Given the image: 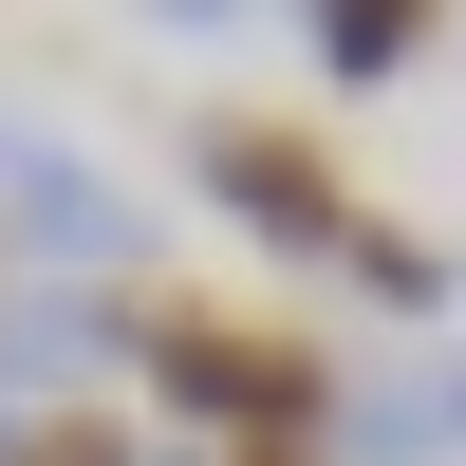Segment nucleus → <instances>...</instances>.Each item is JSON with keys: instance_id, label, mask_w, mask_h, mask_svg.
<instances>
[{"instance_id": "f257e3e1", "label": "nucleus", "mask_w": 466, "mask_h": 466, "mask_svg": "<svg viewBox=\"0 0 466 466\" xmlns=\"http://www.w3.org/2000/svg\"><path fill=\"white\" fill-rule=\"evenodd\" d=\"M112 373H131L149 410H187L206 448H299V430L336 410V355H318V336H280V318H224V299H149Z\"/></svg>"}, {"instance_id": "f03ea898", "label": "nucleus", "mask_w": 466, "mask_h": 466, "mask_svg": "<svg viewBox=\"0 0 466 466\" xmlns=\"http://www.w3.org/2000/svg\"><path fill=\"white\" fill-rule=\"evenodd\" d=\"M187 168H206V206L243 224L261 261H336V243H355L336 149H318V131H280V112H206V131H187Z\"/></svg>"}, {"instance_id": "7ed1b4c3", "label": "nucleus", "mask_w": 466, "mask_h": 466, "mask_svg": "<svg viewBox=\"0 0 466 466\" xmlns=\"http://www.w3.org/2000/svg\"><path fill=\"white\" fill-rule=\"evenodd\" d=\"M0 261L56 280V299H94V261H131V187L75 168V149H37L19 112H0Z\"/></svg>"}, {"instance_id": "20e7f679", "label": "nucleus", "mask_w": 466, "mask_h": 466, "mask_svg": "<svg viewBox=\"0 0 466 466\" xmlns=\"http://www.w3.org/2000/svg\"><path fill=\"white\" fill-rule=\"evenodd\" d=\"M112 355H131V299H56V280L0 299V410H19V392H75V373H112Z\"/></svg>"}, {"instance_id": "39448f33", "label": "nucleus", "mask_w": 466, "mask_h": 466, "mask_svg": "<svg viewBox=\"0 0 466 466\" xmlns=\"http://www.w3.org/2000/svg\"><path fill=\"white\" fill-rule=\"evenodd\" d=\"M336 448H355V466H466V355H448V373H373V392H336Z\"/></svg>"}, {"instance_id": "423d86ee", "label": "nucleus", "mask_w": 466, "mask_h": 466, "mask_svg": "<svg viewBox=\"0 0 466 466\" xmlns=\"http://www.w3.org/2000/svg\"><path fill=\"white\" fill-rule=\"evenodd\" d=\"M430 19L448 0H299V56H318L336 94H392V75L430 56Z\"/></svg>"}, {"instance_id": "0eeeda50", "label": "nucleus", "mask_w": 466, "mask_h": 466, "mask_svg": "<svg viewBox=\"0 0 466 466\" xmlns=\"http://www.w3.org/2000/svg\"><path fill=\"white\" fill-rule=\"evenodd\" d=\"M336 280H355L373 318H448V299H466V261H448V243H410V224H373V206H355V243H336Z\"/></svg>"}, {"instance_id": "6e6552de", "label": "nucleus", "mask_w": 466, "mask_h": 466, "mask_svg": "<svg viewBox=\"0 0 466 466\" xmlns=\"http://www.w3.org/2000/svg\"><path fill=\"white\" fill-rule=\"evenodd\" d=\"M224 466H318V448H224Z\"/></svg>"}, {"instance_id": "1a4fd4ad", "label": "nucleus", "mask_w": 466, "mask_h": 466, "mask_svg": "<svg viewBox=\"0 0 466 466\" xmlns=\"http://www.w3.org/2000/svg\"><path fill=\"white\" fill-rule=\"evenodd\" d=\"M149 19H224V0H149Z\"/></svg>"}, {"instance_id": "9d476101", "label": "nucleus", "mask_w": 466, "mask_h": 466, "mask_svg": "<svg viewBox=\"0 0 466 466\" xmlns=\"http://www.w3.org/2000/svg\"><path fill=\"white\" fill-rule=\"evenodd\" d=\"M19 448H37V430H19V410H0V466H19Z\"/></svg>"}]
</instances>
